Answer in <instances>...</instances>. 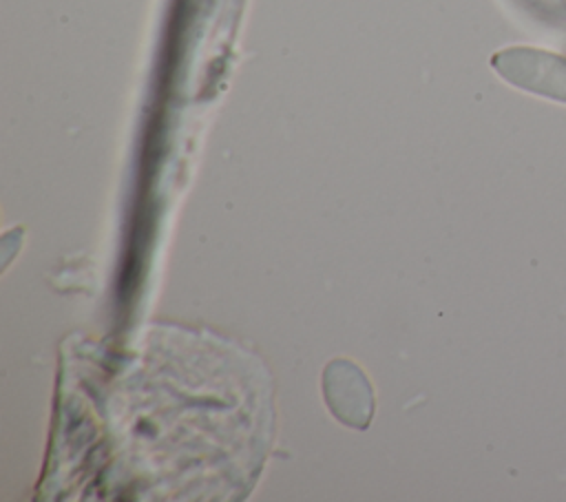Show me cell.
Here are the masks:
<instances>
[{
  "label": "cell",
  "instance_id": "obj_2",
  "mask_svg": "<svg viewBox=\"0 0 566 502\" xmlns=\"http://www.w3.org/2000/svg\"><path fill=\"white\" fill-rule=\"evenodd\" d=\"M528 7H535L537 11H548V13H559L562 2L559 0H524Z\"/></svg>",
  "mask_w": 566,
  "mask_h": 502
},
{
  "label": "cell",
  "instance_id": "obj_1",
  "mask_svg": "<svg viewBox=\"0 0 566 502\" xmlns=\"http://www.w3.org/2000/svg\"><path fill=\"white\" fill-rule=\"evenodd\" d=\"M491 66L509 84L566 104V57L533 49L509 46L491 57Z\"/></svg>",
  "mask_w": 566,
  "mask_h": 502
}]
</instances>
